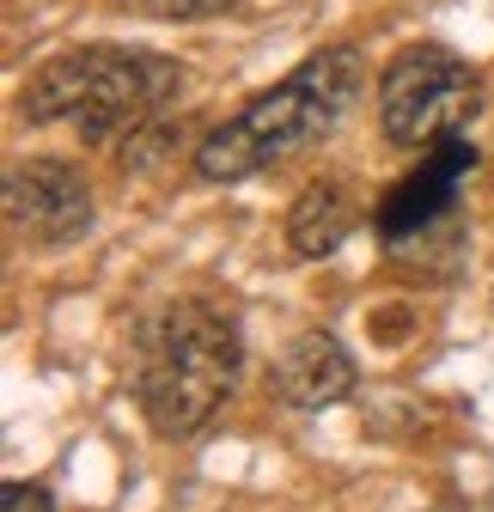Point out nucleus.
<instances>
[{"mask_svg": "<svg viewBox=\"0 0 494 512\" xmlns=\"http://www.w3.org/2000/svg\"><path fill=\"white\" fill-rule=\"evenodd\" d=\"M354 92H360V49L330 43L318 55H305L281 86L257 92L232 122H220L196 147V177L244 183V177L269 171L275 159H287L299 147H318L324 135H336V122L348 116Z\"/></svg>", "mask_w": 494, "mask_h": 512, "instance_id": "1", "label": "nucleus"}, {"mask_svg": "<svg viewBox=\"0 0 494 512\" xmlns=\"http://www.w3.org/2000/svg\"><path fill=\"white\" fill-rule=\"evenodd\" d=\"M244 366L238 324L208 299H177L141 330V415L165 439H190L214 421V409L232 397Z\"/></svg>", "mask_w": 494, "mask_h": 512, "instance_id": "2", "label": "nucleus"}, {"mask_svg": "<svg viewBox=\"0 0 494 512\" xmlns=\"http://www.w3.org/2000/svg\"><path fill=\"white\" fill-rule=\"evenodd\" d=\"M482 110V74L446 43H409L379 74V128L397 147L458 141Z\"/></svg>", "mask_w": 494, "mask_h": 512, "instance_id": "3", "label": "nucleus"}, {"mask_svg": "<svg viewBox=\"0 0 494 512\" xmlns=\"http://www.w3.org/2000/svg\"><path fill=\"white\" fill-rule=\"evenodd\" d=\"M183 86V68L159 49H110V43H92V80H86V98L74 110V128L86 147H122L135 141L141 128L159 122V110L177 98Z\"/></svg>", "mask_w": 494, "mask_h": 512, "instance_id": "4", "label": "nucleus"}, {"mask_svg": "<svg viewBox=\"0 0 494 512\" xmlns=\"http://www.w3.org/2000/svg\"><path fill=\"white\" fill-rule=\"evenodd\" d=\"M7 220L31 244H74L92 226V189L68 159H31L7 171Z\"/></svg>", "mask_w": 494, "mask_h": 512, "instance_id": "5", "label": "nucleus"}, {"mask_svg": "<svg viewBox=\"0 0 494 512\" xmlns=\"http://www.w3.org/2000/svg\"><path fill=\"white\" fill-rule=\"evenodd\" d=\"M476 171V147L470 141H440L434 153H421V165L379 202V232L385 244H409L434 226L440 214H452L458 202V183Z\"/></svg>", "mask_w": 494, "mask_h": 512, "instance_id": "6", "label": "nucleus"}, {"mask_svg": "<svg viewBox=\"0 0 494 512\" xmlns=\"http://www.w3.org/2000/svg\"><path fill=\"white\" fill-rule=\"evenodd\" d=\"M354 354L330 336V330H305L287 342V354L275 360V397L287 409H305V415H318V409H336L342 397H354Z\"/></svg>", "mask_w": 494, "mask_h": 512, "instance_id": "7", "label": "nucleus"}, {"mask_svg": "<svg viewBox=\"0 0 494 512\" xmlns=\"http://www.w3.org/2000/svg\"><path fill=\"white\" fill-rule=\"evenodd\" d=\"M360 208H354V189L342 177H318V183H305L299 189V202L287 214V244L299 256H336L354 232Z\"/></svg>", "mask_w": 494, "mask_h": 512, "instance_id": "8", "label": "nucleus"}, {"mask_svg": "<svg viewBox=\"0 0 494 512\" xmlns=\"http://www.w3.org/2000/svg\"><path fill=\"white\" fill-rule=\"evenodd\" d=\"M86 80H92V49H68V55H55V61H43V68L31 74V86H25V98H19V110H25V122H61V116H74L80 110V98H86Z\"/></svg>", "mask_w": 494, "mask_h": 512, "instance_id": "9", "label": "nucleus"}, {"mask_svg": "<svg viewBox=\"0 0 494 512\" xmlns=\"http://www.w3.org/2000/svg\"><path fill=\"white\" fill-rule=\"evenodd\" d=\"M153 19H214V13H232L238 0H141Z\"/></svg>", "mask_w": 494, "mask_h": 512, "instance_id": "10", "label": "nucleus"}, {"mask_svg": "<svg viewBox=\"0 0 494 512\" xmlns=\"http://www.w3.org/2000/svg\"><path fill=\"white\" fill-rule=\"evenodd\" d=\"M0 512H55V500L43 482H7L0 488Z\"/></svg>", "mask_w": 494, "mask_h": 512, "instance_id": "11", "label": "nucleus"}]
</instances>
